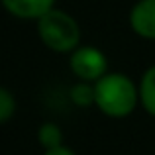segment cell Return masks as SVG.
<instances>
[{"instance_id":"2","label":"cell","mask_w":155,"mask_h":155,"mask_svg":"<svg viewBox=\"0 0 155 155\" xmlns=\"http://www.w3.org/2000/svg\"><path fill=\"white\" fill-rule=\"evenodd\" d=\"M38 34L45 47L55 53H73L81 41V28L75 18L57 8L38 18Z\"/></svg>"},{"instance_id":"1","label":"cell","mask_w":155,"mask_h":155,"mask_svg":"<svg viewBox=\"0 0 155 155\" xmlns=\"http://www.w3.org/2000/svg\"><path fill=\"white\" fill-rule=\"evenodd\" d=\"M140 100V88L122 73H106L94 83V104L110 118H124L134 112Z\"/></svg>"},{"instance_id":"5","label":"cell","mask_w":155,"mask_h":155,"mask_svg":"<svg viewBox=\"0 0 155 155\" xmlns=\"http://www.w3.org/2000/svg\"><path fill=\"white\" fill-rule=\"evenodd\" d=\"M2 6L10 14L24 20H38L45 12H49L55 4V0H0Z\"/></svg>"},{"instance_id":"8","label":"cell","mask_w":155,"mask_h":155,"mask_svg":"<svg viewBox=\"0 0 155 155\" xmlns=\"http://www.w3.org/2000/svg\"><path fill=\"white\" fill-rule=\"evenodd\" d=\"M71 100L77 106H91L94 104V84H88L87 81L75 84L71 88Z\"/></svg>"},{"instance_id":"3","label":"cell","mask_w":155,"mask_h":155,"mask_svg":"<svg viewBox=\"0 0 155 155\" xmlns=\"http://www.w3.org/2000/svg\"><path fill=\"white\" fill-rule=\"evenodd\" d=\"M71 71L75 73V77H79L81 81H92L96 83L98 79H102L108 69V59L98 47L92 45H79L75 51L71 53Z\"/></svg>"},{"instance_id":"7","label":"cell","mask_w":155,"mask_h":155,"mask_svg":"<svg viewBox=\"0 0 155 155\" xmlns=\"http://www.w3.org/2000/svg\"><path fill=\"white\" fill-rule=\"evenodd\" d=\"M38 140H39V143H41L45 149L59 147V145H63V132L59 130V126H57V124L47 122V124H43L41 128H39Z\"/></svg>"},{"instance_id":"9","label":"cell","mask_w":155,"mask_h":155,"mask_svg":"<svg viewBox=\"0 0 155 155\" xmlns=\"http://www.w3.org/2000/svg\"><path fill=\"white\" fill-rule=\"evenodd\" d=\"M16 112V100L12 96L10 91L0 87V124L2 122H8Z\"/></svg>"},{"instance_id":"6","label":"cell","mask_w":155,"mask_h":155,"mask_svg":"<svg viewBox=\"0 0 155 155\" xmlns=\"http://www.w3.org/2000/svg\"><path fill=\"white\" fill-rule=\"evenodd\" d=\"M140 102L145 112L155 116V65L143 73L140 83Z\"/></svg>"},{"instance_id":"10","label":"cell","mask_w":155,"mask_h":155,"mask_svg":"<svg viewBox=\"0 0 155 155\" xmlns=\"http://www.w3.org/2000/svg\"><path fill=\"white\" fill-rule=\"evenodd\" d=\"M43 155H75V153L69 147H65V145H59V147H53V149H45Z\"/></svg>"},{"instance_id":"4","label":"cell","mask_w":155,"mask_h":155,"mask_svg":"<svg viewBox=\"0 0 155 155\" xmlns=\"http://www.w3.org/2000/svg\"><path fill=\"white\" fill-rule=\"evenodd\" d=\"M130 26L140 38L155 39V0H137L130 12Z\"/></svg>"}]
</instances>
